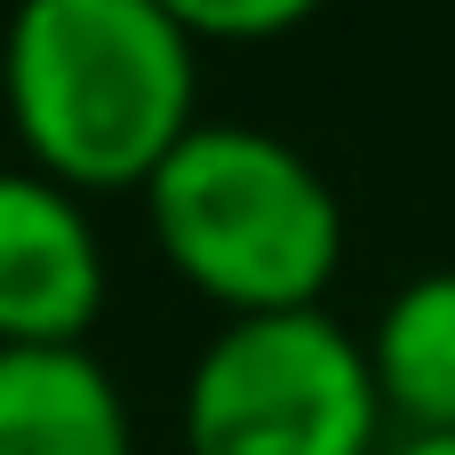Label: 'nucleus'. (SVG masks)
Returning <instances> with one entry per match:
<instances>
[{
  "mask_svg": "<svg viewBox=\"0 0 455 455\" xmlns=\"http://www.w3.org/2000/svg\"><path fill=\"white\" fill-rule=\"evenodd\" d=\"M0 104L24 168L64 192H144L200 128V40L168 0H32L0 40Z\"/></svg>",
  "mask_w": 455,
  "mask_h": 455,
  "instance_id": "nucleus-1",
  "label": "nucleus"
},
{
  "mask_svg": "<svg viewBox=\"0 0 455 455\" xmlns=\"http://www.w3.org/2000/svg\"><path fill=\"white\" fill-rule=\"evenodd\" d=\"M160 264L224 320L312 312L344 272V200L304 144L256 120H200L144 184Z\"/></svg>",
  "mask_w": 455,
  "mask_h": 455,
  "instance_id": "nucleus-2",
  "label": "nucleus"
},
{
  "mask_svg": "<svg viewBox=\"0 0 455 455\" xmlns=\"http://www.w3.org/2000/svg\"><path fill=\"white\" fill-rule=\"evenodd\" d=\"M392 416L328 304L224 320L184 376V455H384Z\"/></svg>",
  "mask_w": 455,
  "mask_h": 455,
  "instance_id": "nucleus-3",
  "label": "nucleus"
},
{
  "mask_svg": "<svg viewBox=\"0 0 455 455\" xmlns=\"http://www.w3.org/2000/svg\"><path fill=\"white\" fill-rule=\"evenodd\" d=\"M104 232L80 192L40 168H0V352L88 344L104 312Z\"/></svg>",
  "mask_w": 455,
  "mask_h": 455,
  "instance_id": "nucleus-4",
  "label": "nucleus"
},
{
  "mask_svg": "<svg viewBox=\"0 0 455 455\" xmlns=\"http://www.w3.org/2000/svg\"><path fill=\"white\" fill-rule=\"evenodd\" d=\"M0 455H136L128 392L88 352H0Z\"/></svg>",
  "mask_w": 455,
  "mask_h": 455,
  "instance_id": "nucleus-5",
  "label": "nucleus"
},
{
  "mask_svg": "<svg viewBox=\"0 0 455 455\" xmlns=\"http://www.w3.org/2000/svg\"><path fill=\"white\" fill-rule=\"evenodd\" d=\"M368 368L392 432H455V264L416 272L368 328Z\"/></svg>",
  "mask_w": 455,
  "mask_h": 455,
  "instance_id": "nucleus-6",
  "label": "nucleus"
},
{
  "mask_svg": "<svg viewBox=\"0 0 455 455\" xmlns=\"http://www.w3.org/2000/svg\"><path fill=\"white\" fill-rule=\"evenodd\" d=\"M168 8L200 48L208 40H280V32H296L312 16L304 0H168Z\"/></svg>",
  "mask_w": 455,
  "mask_h": 455,
  "instance_id": "nucleus-7",
  "label": "nucleus"
},
{
  "mask_svg": "<svg viewBox=\"0 0 455 455\" xmlns=\"http://www.w3.org/2000/svg\"><path fill=\"white\" fill-rule=\"evenodd\" d=\"M384 455H455V432H392Z\"/></svg>",
  "mask_w": 455,
  "mask_h": 455,
  "instance_id": "nucleus-8",
  "label": "nucleus"
}]
</instances>
